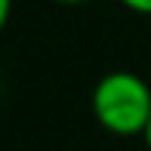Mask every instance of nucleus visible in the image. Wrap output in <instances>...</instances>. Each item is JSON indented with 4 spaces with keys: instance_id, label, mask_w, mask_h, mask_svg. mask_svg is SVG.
<instances>
[{
    "instance_id": "obj_1",
    "label": "nucleus",
    "mask_w": 151,
    "mask_h": 151,
    "mask_svg": "<svg viewBox=\"0 0 151 151\" xmlns=\"http://www.w3.org/2000/svg\"><path fill=\"white\" fill-rule=\"evenodd\" d=\"M93 117L105 133L145 136L151 120V86L133 71H111L93 86Z\"/></svg>"
},
{
    "instance_id": "obj_2",
    "label": "nucleus",
    "mask_w": 151,
    "mask_h": 151,
    "mask_svg": "<svg viewBox=\"0 0 151 151\" xmlns=\"http://www.w3.org/2000/svg\"><path fill=\"white\" fill-rule=\"evenodd\" d=\"M127 9L139 12V16H151V0H120Z\"/></svg>"
},
{
    "instance_id": "obj_3",
    "label": "nucleus",
    "mask_w": 151,
    "mask_h": 151,
    "mask_svg": "<svg viewBox=\"0 0 151 151\" xmlns=\"http://www.w3.org/2000/svg\"><path fill=\"white\" fill-rule=\"evenodd\" d=\"M9 12H12V0H0V31L9 22Z\"/></svg>"
},
{
    "instance_id": "obj_4",
    "label": "nucleus",
    "mask_w": 151,
    "mask_h": 151,
    "mask_svg": "<svg viewBox=\"0 0 151 151\" xmlns=\"http://www.w3.org/2000/svg\"><path fill=\"white\" fill-rule=\"evenodd\" d=\"M56 3H65V6H80V3H90V0H56Z\"/></svg>"
},
{
    "instance_id": "obj_5",
    "label": "nucleus",
    "mask_w": 151,
    "mask_h": 151,
    "mask_svg": "<svg viewBox=\"0 0 151 151\" xmlns=\"http://www.w3.org/2000/svg\"><path fill=\"white\" fill-rule=\"evenodd\" d=\"M145 145H148V151H151V120H148V127H145Z\"/></svg>"
}]
</instances>
